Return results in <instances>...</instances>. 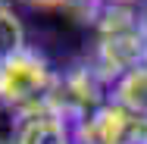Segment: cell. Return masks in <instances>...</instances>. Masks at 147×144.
Wrapping results in <instances>:
<instances>
[{"label": "cell", "instance_id": "7a4b0ae2", "mask_svg": "<svg viewBox=\"0 0 147 144\" xmlns=\"http://www.w3.org/2000/svg\"><path fill=\"white\" fill-rule=\"evenodd\" d=\"M110 100H113V82L91 59H82L57 72V85L47 107L63 119H69L72 125H78L91 119L100 107H107Z\"/></svg>", "mask_w": 147, "mask_h": 144}, {"label": "cell", "instance_id": "ba28073f", "mask_svg": "<svg viewBox=\"0 0 147 144\" xmlns=\"http://www.w3.org/2000/svg\"><path fill=\"white\" fill-rule=\"evenodd\" d=\"M28 6H38V9H63L66 0H25Z\"/></svg>", "mask_w": 147, "mask_h": 144}, {"label": "cell", "instance_id": "8992f818", "mask_svg": "<svg viewBox=\"0 0 147 144\" xmlns=\"http://www.w3.org/2000/svg\"><path fill=\"white\" fill-rule=\"evenodd\" d=\"M25 44V25L22 19L13 13V6H0V63L19 53Z\"/></svg>", "mask_w": 147, "mask_h": 144}, {"label": "cell", "instance_id": "5b68a950", "mask_svg": "<svg viewBox=\"0 0 147 144\" xmlns=\"http://www.w3.org/2000/svg\"><path fill=\"white\" fill-rule=\"evenodd\" d=\"M113 100L147 122V66H141V69H135V72L119 78L113 85Z\"/></svg>", "mask_w": 147, "mask_h": 144}, {"label": "cell", "instance_id": "3957f363", "mask_svg": "<svg viewBox=\"0 0 147 144\" xmlns=\"http://www.w3.org/2000/svg\"><path fill=\"white\" fill-rule=\"evenodd\" d=\"M53 63L44 57L38 47H22L19 53L0 63V100L13 103L19 110H41L47 107L53 85H57Z\"/></svg>", "mask_w": 147, "mask_h": 144}, {"label": "cell", "instance_id": "30bf717a", "mask_svg": "<svg viewBox=\"0 0 147 144\" xmlns=\"http://www.w3.org/2000/svg\"><path fill=\"white\" fill-rule=\"evenodd\" d=\"M13 3H16V0H0V6H13Z\"/></svg>", "mask_w": 147, "mask_h": 144}, {"label": "cell", "instance_id": "277c9868", "mask_svg": "<svg viewBox=\"0 0 147 144\" xmlns=\"http://www.w3.org/2000/svg\"><path fill=\"white\" fill-rule=\"evenodd\" d=\"M22 144H78V141H75V125L69 119L53 113L50 107H41V110L25 113Z\"/></svg>", "mask_w": 147, "mask_h": 144}, {"label": "cell", "instance_id": "6da1fadb", "mask_svg": "<svg viewBox=\"0 0 147 144\" xmlns=\"http://www.w3.org/2000/svg\"><path fill=\"white\" fill-rule=\"evenodd\" d=\"M91 63L116 85L122 75L147 66V19L135 6H107L97 19Z\"/></svg>", "mask_w": 147, "mask_h": 144}, {"label": "cell", "instance_id": "52a82bcc", "mask_svg": "<svg viewBox=\"0 0 147 144\" xmlns=\"http://www.w3.org/2000/svg\"><path fill=\"white\" fill-rule=\"evenodd\" d=\"M22 125L25 110L0 100V144H22Z\"/></svg>", "mask_w": 147, "mask_h": 144}, {"label": "cell", "instance_id": "9c48e42d", "mask_svg": "<svg viewBox=\"0 0 147 144\" xmlns=\"http://www.w3.org/2000/svg\"><path fill=\"white\" fill-rule=\"evenodd\" d=\"M107 3H113V6H135V9H138L141 0H107Z\"/></svg>", "mask_w": 147, "mask_h": 144}]
</instances>
